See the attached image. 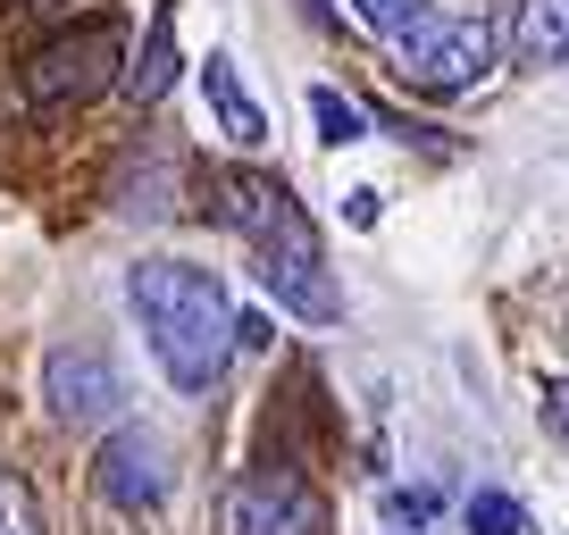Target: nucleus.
I'll return each instance as SVG.
<instances>
[{
    "label": "nucleus",
    "instance_id": "obj_17",
    "mask_svg": "<svg viewBox=\"0 0 569 535\" xmlns=\"http://www.w3.org/2000/svg\"><path fill=\"white\" fill-rule=\"evenodd\" d=\"M302 18L310 26H336V9H327V0H302Z\"/></svg>",
    "mask_w": 569,
    "mask_h": 535
},
{
    "label": "nucleus",
    "instance_id": "obj_9",
    "mask_svg": "<svg viewBox=\"0 0 569 535\" xmlns=\"http://www.w3.org/2000/svg\"><path fill=\"white\" fill-rule=\"evenodd\" d=\"M177 68H184V51H177V0H160V9H151V34H142V59H134V75H126V92H134L142 109L168 101Z\"/></svg>",
    "mask_w": 569,
    "mask_h": 535
},
{
    "label": "nucleus",
    "instance_id": "obj_8",
    "mask_svg": "<svg viewBox=\"0 0 569 535\" xmlns=\"http://www.w3.org/2000/svg\"><path fill=\"white\" fill-rule=\"evenodd\" d=\"M201 92H210L218 125H227V143H243V151H260V143H268V118H260V101L243 92V75H234V59H227V51H210V68H201Z\"/></svg>",
    "mask_w": 569,
    "mask_h": 535
},
{
    "label": "nucleus",
    "instance_id": "obj_5",
    "mask_svg": "<svg viewBox=\"0 0 569 535\" xmlns=\"http://www.w3.org/2000/svg\"><path fill=\"white\" fill-rule=\"evenodd\" d=\"M227 535H336L319 485L293 477V468H251L227 494Z\"/></svg>",
    "mask_w": 569,
    "mask_h": 535
},
{
    "label": "nucleus",
    "instance_id": "obj_11",
    "mask_svg": "<svg viewBox=\"0 0 569 535\" xmlns=\"http://www.w3.org/2000/svg\"><path fill=\"white\" fill-rule=\"evenodd\" d=\"M310 118H319V143H336V151L369 134V118H360V101H343L336 84H319V92H310Z\"/></svg>",
    "mask_w": 569,
    "mask_h": 535
},
{
    "label": "nucleus",
    "instance_id": "obj_12",
    "mask_svg": "<svg viewBox=\"0 0 569 535\" xmlns=\"http://www.w3.org/2000/svg\"><path fill=\"white\" fill-rule=\"evenodd\" d=\"M0 535H42V502L18 468H0Z\"/></svg>",
    "mask_w": 569,
    "mask_h": 535
},
{
    "label": "nucleus",
    "instance_id": "obj_3",
    "mask_svg": "<svg viewBox=\"0 0 569 535\" xmlns=\"http://www.w3.org/2000/svg\"><path fill=\"white\" fill-rule=\"evenodd\" d=\"M495 68V26L486 18H436L427 9L419 26H402L393 34V75H402L410 92H469L478 75Z\"/></svg>",
    "mask_w": 569,
    "mask_h": 535
},
{
    "label": "nucleus",
    "instance_id": "obj_15",
    "mask_svg": "<svg viewBox=\"0 0 569 535\" xmlns=\"http://www.w3.org/2000/svg\"><path fill=\"white\" fill-rule=\"evenodd\" d=\"M436 502H445L436 485H410V494H386V518H393V527H427V518H436Z\"/></svg>",
    "mask_w": 569,
    "mask_h": 535
},
{
    "label": "nucleus",
    "instance_id": "obj_7",
    "mask_svg": "<svg viewBox=\"0 0 569 535\" xmlns=\"http://www.w3.org/2000/svg\"><path fill=\"white\" fill-rule=\"evenodd\" d=\"M92 477H101V494L118 502V511H160L168 485H177V468H168V444L151 427H118L101 444V461H92Z\"/></svg>",
    "mask_w": 569,
    "mask_h": 535
},
{
    "label": "nucleus",
    "instance_id": "obj_16",
    "mask_svg": "<svg viewBox=\"0 0 569 535\" xmlns=\"http://www.w3.org/2000/svg\"><path fill=\"white\" fill-rule=\"evenodd\" d=\"M545 427L569 444V376H545Z\"/></svg>",
    "mask_w": 569,
    "mask_h": 535
},
{
    "label": "nucleus",
    "instance_id": "obj_1",
    "mask_svg": "<svg viewBox=\"0 0 569 535\" xmlns=\"http://www.w3.org/2000/svg\"><path fill=\"white\" fill-rule=\"evenodd\" d=\"M210 193H218V218L251 243V268H260L268 302L293 310V319H310V326H336L343 293H336V276H327L319 226H310L302 201L284 193L277 176H260V168H218Z\"/></svg>",
    "mask_w": 569,
    "mask_h": 535
},
{
    "label": "nucleus",
    "instance_id": "obj_2",
    "mask_svg": "<svg viewBox=\"0 0 569 535\" xmlns=\"http://www.w3.org/2000/svg\"><path fill=\"white\" fill-rule=\"evenodd\" d=\"M126 310H134L142 343L160 360L177 393H210L234 360V302L210 268L193 260H134L126 268Z\"/></svg>",
    "mask_w": 569,
    "mask_h": 535
},
{
    "label": "nucleus",
    "instance_id": "obj_14",
    "mask_svg": "<svg viewBox=\"0 0 569 535\" xmlns=\"http://www.w3.org/2000/svg\"><path fill=\"white\" fill-rule=\"evenodd\" d=\"M352 18L369 26V34H386V42H393L402 26H419V18H427V0H352Z\"/></svg>",
    "mask_w": 569,
    "mask_h": 535
},
{
    "label": "nucleus",
    "instance_id": "obj_4",
    "mask_svg": "<svg viewBox=\"0 0 569 535\" xmlns=\"http://www.w3.org/2000/svg\"><path fill=\"white\" fill-rule=\"evenodd\" d=\"M118 68H126L118 59V18H92V26H76V34L42 42V51L26 59V101L34 109H76V101H92V92H109Z\"/></svg>",
    "mask_w": 569,
    "mask_h": 535
},
{
    "label": "nucleus",
    "instance_id": "obj_10",
    "mask_svg": "<svg viewBox=\"0 0 569 535\" xmlns=\"http://www.w3.org/2000/svg\"><path fill=\"white\" fill-rule=\"evenodd\" d=\"M511 51L528 59V68H552V59H569V0H519Z\"/></svg>",
    "mask_w": 569,
    "mask_h": 535
},
{
    "label": "nucleus",
    "instance_id": "obj_6",
    "mask_svg": "<svg viewBox=\"0 0 569 535\" xmlns=\"http://www.w3.org/2000/svg\"><path fill=\"white\" fill-rule=\"evenodd\" d=\"M42 402H51V418H68V427H101V418L126 411V376L109 352H92V343H59L51 360H42Z\"/></svg>",
    "mask_w": 569,
    "mask_h": 535
},
{
    "label": "nucleus",
    "instance_id": "obj_13",
    "mask_svg": "<svg viewBox=\"0 0 569 535\" xmlns=\"http://www.w3.org/2000/svg\"><path fill=\"white\" fill-rule=\"evenodd\" d=\"M469 535H528V511L511 494H469Z\"/></svg>",
    "mask_w": 569,
    "mask_h": 535
}]
</instances>
